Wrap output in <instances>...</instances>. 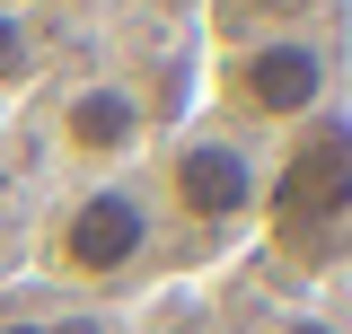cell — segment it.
Instances as JSON below:
<instances>
[{"label": "cell", "instance_id": "6da1fadb", "mask_svg": "<svg viewBox=\"0 0 352 334\" xmlns=\"http://www.w3.org/2000/svg\"><path fill=\"white\" fill-rule=\"evenodd\" d=\"M27 282L71 308L115 317L132 299H159L176 282L168 220L150 203V176H97V185H62L27 229Z\"/></svg>", "mask_w": 352, "mask_h": 334}, {"label": "cell", "instance_id": "7a4b0ae2", "mask_svg": "<svg viewBox=\"0 0 352 334\" xmlns=\"http://www.w3.org/2000/svg\"><path fill=\"white\" fill-rule=\"evenodd\" d=\"M344 88H352V36H344V18H326V27H291V36H256V44H203L194 115L273 150L300 124L352 106Z\"/></svg>", "mask_w": 352, "mask_h": 334}, {"label": "cell", "instance_id": "3957f363", "mask_svg": "<svg viewBox=\"0 0 352 334\" xmlns=\"http://www.w3.org/2000/svg\"><path fill=\"white\" fill-rule=\"evenodd\" d=\"M141 176H150V203L168 220V247L185 273L256 247V211H264V150L256 141L203 124V115H176L159 132V150L141 159Z\"/></svg>", "mask_w": 352, "mask_h": 334}, {"label": "cell", "instance_id": "277c9868", "mask_svg": "<svg viewBox=\"0 0 352 334\" xmlns=\"http://www.w3.org/2000/svg\"><path fill=\"white\" fill-rule=\"evenodd\" d=\"M256 247L300 282H326L352 264V106H335L264 150Z\"/></svg>", "mask_w": 352, "mask_h": 334}, {"label": "cell", "instance_id": "5b68a950", "mask_svg": "<svg viewBox=\"0 0 352 334\" xmlns=\"http://www.w3.org/2000/svg\"><path fill=\"white\" fill-rule=\"evenodd\" d=\"M176 115L150 97L141 71H80V80L62 88L53 106H44V159L62 167L71 185H97V176H132V167L159 150V132Z\"/></svg>", "mask_w": 352, "mask_h": 334}, {"label": "cell", "instance_id": "8992f818", "mask_svg": "<svg viewBox=\"0 0 352 334\" xmlns=\"http://www.w3.org/2000/svg\"><path fill=\"white\" fill-rule=\"evenodd\" d=\"M344 0H203V44H256L291 27H326Z\"/></svg>", "mask_w": 352, "mask_h": 334}, {"label": "cell", "instance_id": "52a82bcc", "mask_svg": "<svg viewBox=\"0 0 352 334\" xmlns=\"http://www.w3.org/2000/svg\"><path fill=\"white\" fill-rule=\"evenodd\" d=\"M0 334H124L97 308H71L53 291H0Z\"/></svg>", "mask_w": 352, "mask_h": 334}, {"label": "cell", "instance_id": "ba28073f", "mask_svg": "<svg viewBox=\"0 0 352 334\" xmlns=\"http://www.w3.org/2000/svg\"><path fill=\"white\" fill-rule=\"evenodd\" d=\"M132 334H212V317H194L185 299H141V317H132Z\"/></svg>", "mask_w": 352, "mask_h": 334}, {"label": "cell", "instance_id": "9c48e42d", "mask_svg": "<svg viewBox=\"0 0 352 334\" xmlns=\"http://www.w3.org/2000/svg\"><path fill=\"white\" fill-rule=\"evenodd\" d=\"M256 334H352L344 317H326V308H282V317H264Z\"/></svg>", "mask_w": 352, "mask_h": 334}, {"label": "cell", "instance_id": "30bf717a", "mask_svg": "<svg viewBox=\"0 0 352 334\" xmlns=\"http://www.w3.org/2000/svg\"><path fill=\"white\" fill-rule=\"evenodd\" d=\"M0 124H9V106H0ZM0 176H9V132H0Z\"/></svg>", "mask_w": 352, "mask_h": 334}]
</instances>
